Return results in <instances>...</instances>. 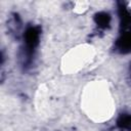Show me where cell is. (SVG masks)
Instances as JSON below:
<instances>
[{
	"label": "cell",
	"mask_w": 131,
	"mask_h": 131,
	"mask_svg": "<svg viewBox=\"0 0 131 131\" xmlns=\"http://www.w3.org/2000/svg\"><path fill=\"white\" fill-rule=\"evenodd\" d=\"M38 39H39V33L37 31V29L35 28H31L28 30L27 34H26V40H27V44L28 46L32 49L34 48L37 43H38Z\"/></svg>",
	"instance_id": "obj_1"
},
{
	"label": "cell",
	"mask_w": 131,
	"mask_h": 131,
	"mask_svg": "<svg viewBox=\"0 0 131 131\" xmlns=\"http://www.w3.org/2000/svg\"><path fill=\"white\" fill-rule=\"evenodd\" d=\"M119 46L122 50L131 49V32H127L126 34L123 35V37L119 41Z\"/></svg>",
	"instance_id": "obj_2"
},
{
	"label": "cell",
	"mask_w": 131,
	"mask_h": 131,
	"mask_svg": "<svg viewBox=\"0 0 131 131\" xmlns=\"http://www.w3.org/2000/svg\"><path fill=\"white\" fill-rule=\"evenodd\" d=\"M95 20L100 27H106L110 23V16H108V14H106L104 12H101V13H98L96 15Z\"/></svg>",
	"instance_id": "obj_3"
},
{
	"label": "cell",
	"mask_w": 131,
	"mask_h": 131,
	"mask_svg": "<svg viewBox=\"0 0 131 131\" xmlns=\"http://www.w3.org/2000/svg\"><path fill=\"white\" fill-rule=\"evenodd\" d=\"M118 123L123 128H130L131 127V116H127V115L122 116L119 119Z\"/></svg>",
	"instance_id": "obj_4"
}]
</instances>
